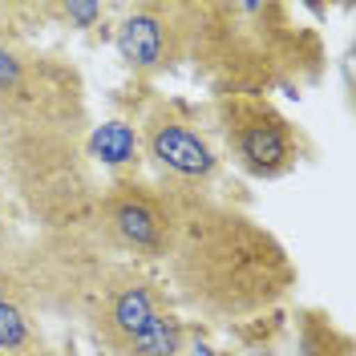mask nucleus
<instances>
[{"label": "nucleus", "mask_w": 356, "mask_h": 356, "mask_svg": "<svg viewBox=\"0 0 356 356\" xmlns=\"http://www.w3.org/2000/svg\"><path fill=\"white\" fill-rule=\"evenodd\" d=\"M170 267L182 300L211 320H243L296 288V267L280 239L243 211L178 191Z\"/></svg>", "instance_id": "1"}, {"label": "nucleus", "mask_w": 356, "mask_h": 356, "mask_svg": "<svg viewBox=\"0 0 356 356\" xmlns=\"http://www.w3.org/2000/svg\"><path fill=\"white\" fill-rule=\"evenodd\" d=\"M195 65L219 86V93H264L280 81H300L316 73V37L288 21L284 4L231 0V4H191V44Z\"/></svg>", "instance_id": "2"}, {"label": "nucleus", "mask_w": 356, "mask_h": 356, "mask_svg": "<svg viewBox=\"0 0 356 356\" xmlns=\"http://www.w3.org/2000/svg\"><path fill=\"white\" fill-rule=\"evenodd\" d=\"M8 170L29 202V211L44 227H73L89 211V175L81 162L77 134L8 126Z\"/></svg>", "instance_id": "3"}, {"label": "nucleus", "mask_w": 356, "mask_h": 356, "mask_svg": "<svg viewBox=\"0 0 356 356\" xmlns=\"http://www.w3.org/2000/svg\"><path fill=\"white\" fill-rule=\"evenodd\" d=\"M97 227L118 251L166 259L178 231V191L146 186V182H113L102 199L93 202Z\"/></svg>", "instance_id": "4"}, {"label": "nucleus", "mask_w": 356, "mask_h": 356, "mask_svg": "<svg viewBox=\"0 0 356 356\" xmlns=\"http://www.w3.org/2000/svg\"><path fill=\"white\" fill-rule=\"evenodd\" d=\"M219 126L235 162L255 178H284L300 162V134L267 97L227 93L219 102Z\"/></svg>", "instance_id": "5"}, {"label": "nucleus", "mask_w": 356, "mask_h": 356, "mask_svg": "<svg viewBox=\"0 0 356 356\" xmlns=\"http://www.w3.org/2000/svg\"><path fill=\"white\" fill-rule=\"evenodd\" d=\"M86 316L93 336L110 348L113 356L142 332L158 312H166L162 291L134 267H106L86 284Z\"/></svg>", "instance_id": "6"}, {"label": "nucleus", "mask_w": 356, "mask_h": 356, "mask_svg": "<svg viewBox=\"0 0 356 356\" xmlns=\"http://www.w3.org/2000/svg\"><path fill=\"white\" fill-rule=\"evenodd\" d=\"M138 138H142L146 158L154 162V170L166 178V191L199 195L202 186L215 178V170H219V158L211 150V142L175 106H154L146 113Z\"/></svg>", "instance_id": "7"}, {"label": "nucleus", "mask_w": 356, "mask_h": 356, "mask_svg": "<svg viewBox=\"0 0 356 356\" xmlns=\"http://www.w3.org/2000/svg\"><path fill=\"white\" fill-rule=\"evenodd\" d=\"M118 57L138 73H162L186 57L191 4H134L118 24Z\"/></svg>", "instance_id": "8"}, {"label": "nucleus", "mask_w": 356, "mask_h": 356, "mask_svg": "<svg viewBox=\"0 0 356 356\" xmlns=\"http://www.w3.org/2000/svg\"><path fill=\"white\" fill-rule=\"evenodd\" d=\"M138 154H142L138 126L122 122V118L102 122V126H93V134H89V158H97L106 170H126V166L138 162Z\"/></svg>", "instance_id": "9"}, {"label": "nucleus", "mask_w": 356, "mask_h": 356, "mask_svg": "<svg viewBox=\"0 0 356 356\" xmlns=\"http://www.w3.org/2000/svg\"><path fill=\"white\" fill-rule=\"evenodd\" d=\"M182 340H186L182 320H175L170 312H158L118 356H182Z\"/></svg>", "instance_id": "10"}, {"label": "nucleus", "mask_w": 356, "mask_h": 356, "mask_svg": "<svg viewBox=\"0 0 356 356\" xmlns=\"http://www.w3.org/2000/svg\"><path fill=\"white\" fill-rule=\"evenodd\" d=\"M33 348H44L41 332L33 324V316L24 304H0V356H21L33 353Z\"/></svg>", "instance_id": "11"}, {"label": "nucleus", "mask_w": 356, "mask_h": 356, "mask_svg": "<svg viewBox=\"0 0 356 356\" xmlns=\"http://www.w3.org/2000/svg\"><path fill=\"white\" fill-rule=\"evenodd\" d=\"M24 304L29 300V288H24V275L17 271V267L4 264V255H0V304Z\"/></svg>", "instance_id": "12"}, {"label": "nucleus", "mask_w": 356, "mask_h": 356, "mask_svg": "<svg viewBox=\"0 0 356 356\" xmlns=\"http://www.w3.org/2000/svg\"><path fill=\"white\" fill-rule=\"evenodd\" d=\"M102 4H81V0H73V4H61V17L65 21H73L77 29H89V24H97L102 21Z\"/></svg>", "instance_id": "13"}, {"label": "nucleus", "mask_w": 356, "mask_h": 356, "mask_svg": "<svg viewBox=\"0 0 356 356\" xmlns=\"http://www.w3.org/2000/svg\"><path fill=\"white\" fill-rule=\"evenodd\" d=\"M4 239H8V215H4V199H0V255H4Z\"/></svg>", "instance_id": "14"}, {"label": "nucleus", "mask_w": 356, "mask_h": 356, "mask_svg": "<svg viewBox=\"0 0 356 356\" xmlns=\"http://www.w3.org/2000/svg\"><path fill=\"white\" fill-rule=\"evenodd\" d=\"M195 356H211V348H207V344H199V340H195Z\"/></svg>", "instance_id": "15"}, {"label": "nucleus", "mask_w": 356, "mask_h": 356, "mask_svg": "<svg viewBox=\"0 0 356 356\" xmlns=\"http://www.w3.org/2000/svg\"><path fill=\"white\" fill-rule=\"evenodd\" d=\"M21 356H53L49 348H33V353H21Z\"/></svg>", "instance_id": "16"}]
</instances>
